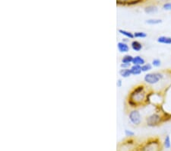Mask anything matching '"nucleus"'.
I'll return each mask as SVG.
<instances>
[{
	"label": "nucleus",
	"mask_w": 171,
	"mask_h": 151,
	"mask_svg": "<svg viewBox=\"0 0 171 151\" xmlns=\"http://www.w3.org/2000/svg\"><path fill=\"white\" fill-rule=\"evenodd\" d=\"M119 75L122 79H126V78L130 77L132 76L130 68L129 69H121L120 68V70L119 71Z\"/></svg>",
	"instance_id": "obj_13"
},
{
	"label": "nucleus",
	"mask_w": 171,
	"mask_h": 151,
	"mask_svg": "<svg viewBox=\"0 0 171 151\" xmlns=\"http://www.w3.org/2000/svg\"><path fill=\"white\" fill-rule=\"evenodd\" d=\"M151 65L153 66V67H160V66H161V64H162V62H161V60H160V59L158 58H155V59H153L151 61Z\"/></svg>",
	"instance_id": "obj_20"
},
{
	"label": "nucleus",
	"mask_w": 171,
	"mask_h": 151,
	"mask_svg": "<svg viewBox=\"0 0 171 151\" xmlns=\"http://www.w3.org/2000/svg\"><path fill=\"white\" fill-rule=\"evenodd\" d=\"M162 145L164 148L167 149V150L171 148V138L170 135H166L164 141L162 142Z\"/></svg>",
	"instance_id": "obj_15"
},
{
	"label": "nucleus",
	"mask_w": 171,
	"mask_h": 151,
	"mask_svg": "<svg viewBox=\"0 0 171 151\" xmlns=\"http://www.w3.org/2000/svg\"><path fill=\"white\" fill-rule=\"evenodd\" d=\"M163 9L165 11H171V2L164 3L163 5Z\"/></svg>",
	"instance_id": "obj_23"
},
{
	"label": "nucleus",
	"mask_w": 171,
	"mask_h": 151,
	"mask_svg": "<svg viewBox=\"0 0 171 151\" xmlns=\"http://www.w3.org/2000/svg\"><path fill=\"white\" fill-rule=\"evenodd\" d=\"M157 42L161 44L170 45L171 44V37L166 36V35H161L157 38Z\"/></svg>",
	"instance_id": "obj_9"
},
{
	"label": "nucleus",
	"mask_w": 171,
	"mask_h": 151,
	"mask_svg": "<svg viewBox=\"0 0 171 151\" xmlns=\"http://www.w3.org/2000/svg\"><path fill=\"white\" fill-rule=\"evenodd\" d=\"M145 23L149 25H158L162 23V20L160 18H149V19L146 20Z\"/></svg>",
	"instance_id": "obj_17"
},
{
	"label": "nucleus",
	"mask_w": 171,
	"mask_h": 151,
	"mask_svg": "<svg viewBox=\"0 0 171 151\" xmlns=\"http://www.w3.org/2000/svg\"><path fill=\"white\" fill-rule=\"evenodd\" d=\"M134 56L131 55L129 54H124L123 57L121 59V63H132L133 64V60Z\"/></svg>",
	"instance_id": "obj_16"
},
{
	"label": "nucleus",
	"mask_w": 171,
	"mask_h": 151,
	"mask_svg": "<svg viewBox=\"0 0 171 151\" xmlns=\"http://www.w3.org/2000/svg\"><path fill=\"white\" fill-rule=\"evenodd\" d=\"M130 47L135 52H140L143 49V44L137 40H133L130 43Z\"/></svg>",
	"instance_id": "obj_8"
},
{
	"label": "nucleus",
	"mask_w": 171,
	"mask_h": 151,
	"mask_svg": "<svg viewBox=\"0 0 171 151\" xmlns=\"http://www.w3.org/2000/svg\"><path fill=\"white\" fill-rule=\"evenodd\" d=\"M128 118L129 122L136 127L140 126L142 123V115L138 108H133L130 110L128 114Z\"/></svg>",
	"instance_id": "obj_5"
},
{
	"label": "nucleus",
	"mask_w": 171,
	"mask_h": 151,
	"mask_svg": "<svg viewBox=\"0 0 171 151\" xmlns=\"http://www.w3.org/2000/svg\"><path fill=\"white\" fill-rule=\"evenodd\" d=\"M124 134H125V136L127 138H134L136 134H135V132L133 131L132 130H129V129H126V130H124Z\"/></svg>",
	"instance_id": "obj_21"
},
{
	"label": "nucleus",
	"mask_w": 171,
	"mask_h": 151,
	"mask_svg": "<svg viewBox=\"0 0 171 151\" xmlns=\"http://www.w3.org/2000/svg\"><path fill=\"white\" fill-rule=\"evenodd\" d=\"M144 0H116V4L118 6H135L139 3L143 2Z\"/></svg>",
	"instance_id": "obj_7"
},
{
	"label": "nucleus",
	"mask_w": 171,
	"mask_h": 151,
	"mask_svg": "<svg viewBox=\"0 0 171 151\" xmlns=\"http://www.w3.org/2000/svg\"><path fill=\"white\" fill-rule=\"evenodd\" d=\"M122 41L125 42V43H129V39H128V38H124L122 40Z\"/></svg>",
	"instance_id": "obj_25"
},
{
	"label": "nucleus",
	"mask_w": 171,
	"mask_h": 151,
	"mask_svg": "<svg viewBox=\"0 0 171 151\" xmlns=\"http://www.w3.org/2000/svg\"><path fill=\"white\" fill-rule=\"evenodd\" d=\"M164 77H165V75L162 72H150L145 74L143 79L146 85H156L162 82Z\"/></svg>",
	"instance_id": "obj_4"
},
{
	"label": "nucleus",
	"mask_w": 171,
	"mask_h": 151,
	"mask_svg": "<svg viewBox=\"0 0 171 151\" xmlns=\"http://www.w3.org/2000/svg\"><path fill=\"white\" fill-rule=\"evenodd\" d=\"M130 71H131L132 76H139L142 74L141 66L138 65H132L130 67Z\"/></svg>",
	"instance_id": "obj_10"
},
{
	"label": "nucleus",
	"mask_w": 171,
	"mask_h": 151,
	"mask_svg": "<svg viewBox=\"0 0 171 151\" xmlns=\"http://www.w3.org/2000/svg\"><path fill=\"white\" fill-rule=\"evenodd\" d=\"M144 12L146 14H155L158 12V8L156 6H147L144 8Z\"/></svg>",
	"instance_id": "obj_14"
},
{
	"label": "nucleus",
	"mask_w": 171,
	"mask_h": 151,
	"mask_svg": "<svg viewBox=\"0 0 171 151\" xmlns=\"http://www.w3.org/2000/svg\"><path fill=\"white\" fill-rule=\"evenodd\" d=\"M163 145L158 138H150L136 148L138 151H161Z\"/></svg>",
	"instance_id": "obj_3"
},
{
	"label": "nucleus",
	"mask_w": 171,
	"mask_h": 151,
	"mask_svg": "<svg viewBox=\"0 0 171 151\" xmlns=\"http://www.w3.org/2000/svg\"><path fill=\"white\" fill-rule=\"evenodd\" d=\"M146 62L145 60L140 55H136L133 57V65H138V66H142L143 64H144Z\"/></svg>",
	"instance_id": "obj_12"
},
{
	"label": "nucleus",
	"mask_w": 171,
	"mask_h": 151,
	"mask_svg": "<svg viewBox=\"0 0 171 151\" xmlns=\"http://www.w3.org/2000/svg\"><path fill=\"white\" fill-rule=\"evenodd\" d=\"M141 66V71L142 73H144V74H147V73H150L151 71L152 68H153V66L151 65V63H145L144 64H143Z\"/></svg>",
	"instance_id": "obj_18"
},
{
	"label": "nucleus",
	"mask_w": 171,
	"mask_h": 151,
	"mask_svg": "<svg viewBox=\"0 0 171 151\" xmlns=\"http://www.w3.org/2000/svg\"><path fill=\"white\" fill-rule=\"evenodd\" d=\"M122 84H123V82H122V79H118L117 81H116V86L118 88H121L122 86Z\"/></svg>",
	"instance_id": "obj_24"
},
{
	"label": "nucleus",
	"mask_w": 171,
	"mask_h": 151,
	"mask_svg": "<svg viewBox=\"0 0 171 151\" xmlns=\"http://www.w3.org/2000/svg\"><path fill=\"white\" fill-rule=\"evenodd\" d=\"M132 63H121L119 66L121 69H129L132 66Z\"/></svg>",
	"instance_id": "obj_22"
},
{
	"label": "nucleus",
	"mask_w": 171,
	"mask_h": 151,
	"mask_svg": "<svg viewBox=\"0 0 171 151\" xmlns=\"http://www.w3.org/2000/svg\"><path fill=\"white\" fill-rule=\"evenodd\" d=\"M170 116H171V114H170Z\"/></svg>",
	"instance_id": "obj_27"
},
{
	"label": "nucleus",
	"mask_w": 171,
	"mask_h": 151,
	"mask_svg": "<svg viewBox=\"0 0 171 151\" xmlns=\"http://www.w3.org/2000/svg\"><path fill=\"white\" fill-rule=\"evenodd\" d=\"M118 32L121 35L124 37V38H126L129 40H133L134 39V34L131 32H129V31L125 30V29H119Z\"/></svg>",
	"instance_id": "obj_11"
},
{
	"label": "nucleus",
	"mask_w": 171,
	"mask_h": 151,
	"mask_svg": "<svg viewBox=\"0 0 171 151\" xmlns=\"http://www.w3.org/2000/svg\"><path fill=\"white\" fill-rule=\"evenodd\" d=\"M117 49L118 51L121 54H129L131 47H130V45H129L128 43H125V42L121 40V41H119L117 43Z\"/></svg>",
	"instance_id": "obj_6"
},
{
	"label": "nucleus",
	"mask_w": 171,
	"mask_h": 151,
	"mask_svg": "<svg viewBox=\"0 0 171 151\" xmlns=\"http://www.w3.org/2000/svg\"><path fill=\"white\" fill-rule=\"evenodd\" d=\"M134 151H138V150H136H136H135Z\"/></svg>",
	"instance_id": "obj_26"
},
{
	"label": "nucleus",
	"mask_w": 171,
	"mask_h": 151,
	"mask_svg": "<svg viewBox=\"0 0 171 151\" xmlns=\"http://www.w3.org/2000/svg\"><path fill=\"white\" fill-rule=\"evenodd\" d=\"M133 34H134V38L136 39H143L147 37V34L144 32H136Z\"/></svg>",
	"instance_id": "obj_19"
},
{
	"label": "nucleus",
	"mask_w": 171,
	"mask_h": 151,
	"mask_svg": "<svg viewBox=\"0 0 171 151\" xmlns=\"http://www.w3.org/2000/svg\"><path fill=\"white\" fill-rule=\"evenodd\" d=\"M145 124L147 127H155L160 126L163 123L171 120L170 113H167L159 109L158 111L151 113L145 118Z\"/></svg>",
	"instance_id": "obj_2"
},
{
	"label": "nucleus",
	"mask_w": 171,
	"mask_h": 151,
	"mask_svg": "<svg viewBox=\"0 0 171 151\" xmlns=\"http://www.w3.org/2000/svg\"><path fill=\"white\" fill-rule=\"evenodd\" d=\"M150 92L144 84H139L133 87L128 95L126 104L131 109L138 108L139 107L145 106L147 104V97Z\"/></svg>",
	"instance_id": "obj_1"
}]
</instances>
